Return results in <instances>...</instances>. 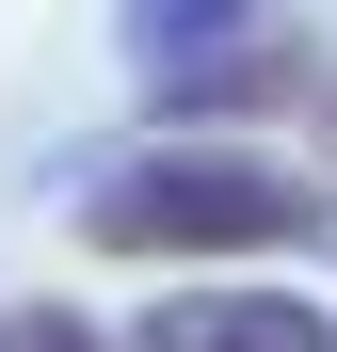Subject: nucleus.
<instances>
[{"label":"nucleus","mask_w":337,"mask_h":352,"mask_svg":"<svg viewBox=\"0 0 337 352\" xmlns=\"http://www.w3.org/2000/svg\"><path fill=\"white\" fill-rule=\"evenodd\" d=\"M81 241L96 256H289V241H321V192L257 144H161L81 192Z\"/></svg>","instance_id":"nucleus-1"},{"label":"nucleus","mask_w":337,"mask_h":352,"mask_svg":"<svg viewBox=\"0 0 337 352\" xmlns=\"http://www.w3.org/2000/svg\"><path fill=\"white\" fill-rule=\"evenodd\" d=\"M129 352H337V320L305 288H177V305H145Z\"/></svg>","instance_id":"nucleus-2"},{"label":"nucleus","mask_w":337,"mask_h":352,"mask_svg":"<svg viewBox=\"0 0 337 352\" xmlns=\"http://www.w3.org/2000/svg\"><path fill=\"white\" fill-rule=\"evenodd\" d=\"M145 80H161L177 129H225V112H289V96H321L289 32H225V48H177V65H145Z\"/></svg>","instance_id":"nucleus-3"},{"label":"nucleus","mask_w":337,"mask_h":352,"mask_svg":"<svg viewBox=\"0 0 337 352\" xmlns=\"http://www.w3.org/2000/svg\"><path fill=\"white\" fill-rule=\"evenodd\" d=\"M225 32H257V0H129V48H145V65H177V48H225Z\"/></svg>","instance_id":"nucleus-4"},{"label":"nucleus","mask_w":337,"mask_h":352,"mask_svg":"<svg viewBox=\"0 0 337 352\" xmlns=\"http://www.w3.org/2000/svg\"><path fill=\"white\" fill-rule=\"evenodd\" d=\"M0 352H96V320H65V305H0Z\"/></svg>","instance_id":"nucleus-5"},{"label":"nucleus","mask_w":337,"mask_h":352,"mask_svg":"<svg viewBox=\"0 0 337 352\" xmlns=\"http://www.w3.org/2000/svg\"><path fill=\"white\" fill-rule=\"evenodd\" d=\"M321 129H337V80H321Z\"/></svg>","instance_id":"nucleus-6"}]
</instances>
